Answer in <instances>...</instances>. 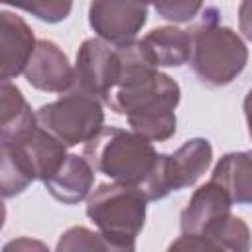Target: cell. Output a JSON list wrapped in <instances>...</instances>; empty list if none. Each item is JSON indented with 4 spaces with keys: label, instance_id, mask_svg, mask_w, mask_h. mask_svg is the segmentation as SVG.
Returning <instances> with one entry per match:
<instances>
[{
    "label": "cell",
    "instance_id": "cell-1",
    "mask_svg": "<svg viewBox=\"0 0 252 252\" xmlns=\"http://www.w3.org/2000/svg\"><path fill=\"white\" fill-rule=\"evenodd\" d=\"M120 71L104 102L116 114H124L132 132L150 142H165L175 134L179 85L159 73L142 49L140 39L118 47Z\"/></svg>",
    "mask_w": 252,
    "mask_h": 252
},
{
    "label": "cell",
    "instance_id": "cell-2",
    "mask_svg": "<svg viewBox=\"0 0 252 252\" xmlns=\"http://www.w3.org/2000/svg\"><path fill=\"white\" fill-rule=\"evenodd\" d=\"M148 197L138 185L102 183L87 199V217L96 224L108 250L130 252L144 228Z\"/></svg>",
    "mask_w": 252,
    "mask_h": 252
},
{
    "label": "cell",
    "instance_id": "cell-3",
    "mask_svg": "<svg viewBox=\"0 0 252 252\" xmlns=\"http://www.w3.org/2000/svg\"><path fill=\"white\" fill-rule=\"evenodd\" d=\"M0 146L2 195L6 199L22 193L35 179L45 181L51 177L67 158V146L39 124L10 140H2Z\"/></svg>",
    "mask_w": 252,
    "mask_h": 252
},
{
    "label": "cell",
    "instance_id": "cell-4",
    "mask_svg": "<svg viewBox=\"0 0 252 252\" xmlns=\"http://www.w3.org/2000/svg\"><path fill=\"white\" fill-rule=\"evenodd\" d=\"M209 14L207 20L189 32V63L201 83L209 87H224L246 67L248 49L236 32L217 22V10H209Z\"/></svg>",
    "mask_w": 252,
    "mask_h": 252
},
{
    "label": "cell",
    "instance_id": "cell-5",
    "mask_svg": "<svg viewBox=\"0 0 252 252\" xmlns=\"http://www.w3.org/2000/svg\"><path fill=\"white\" fill-rule=\"evenodd\" d=\"M83 156L94 171L128 185H140L156 163V150L150 140L122 128H100L85 144Z\"/></svg>",
    "mask_w": 252,
    "mask_h": 252
},
{
    "label": "cell",
    "instance_id": "cell-6",
    "mask_svg": "<svg viewBox=\"0 0 252 252\" xmlns=\"http://www.w3.org/2000/svg\"><path fill=\"white\" fill-rule=\"evenodd\" d=\"M102 98L71 87L53 102L43 104L35 116L37 124L65 146L87 144L98 134L104 122Z\"/></svg>",
    "mask_w": 252,
    "mask_h": 252
},
{
    "label": "cell",
    "instance_id": "cell-7",
    "mask_svg": "<svg viewBox=\"0 0 252 252\" xmlns=\"http://www.w3.org/2000/svg\"><path fill=\"white\" fill-rule=\"evenodd\" d=\"M213 146L205 138H193L177 148L171 156L158 154L150 175L138 185L148 201L167 197L171 191L191 187L211 165Z\"/></svg>",
    "mask_w": 252,
    "mask_h": 252
},
{
    "label": "cell",
    "instance_id": "cell-8",
    "mask_svg": "<svg viewBox=\"0 0 252 252\" xmlns=\"http://www.w3.org/2000/svg\"><path fill=\"white\" fill-rule=\"evenodd\" d=\"M148 20V8L140 0H93L89 24L94 33L120 47L136 41L138 32Z\"/></svg>",
    "mask_w": 252,
    "mask_h": 252
},
{
    "label": "cell",
    "instance_id": "cell-9",
    "mask_svg": "<svg viewBox=\"0 0 252 252\" xmlns=\"http://www.w3.org/2000/svg\"><path fill=\"white\" fill-rule=\"evenodd\" d=\"M118 71H120V55L116 45L100 37L85 39L77 51L73 87L87 91L98 98H104V94L116 83Z\"/></svg>",
    "mask_w": 252,
    "mask_h": 252
},
{
    "label": "cell",
    "instance_id": "cell-10",
    "mask_svg": "<svg viewBox=\"0 0 252 252\" xmlns=\"http://www.w3.org/2000/svg\"><path fill=\"white\" fill-rule=\"evenodd\" d=\"M24 75L32 87L43 93H65L75 83V67L69 65L67 55L57 43L39 39L32 59L28 61Z\"/></svg>",
    "mask_w": 252,
    "mask_h": 252
},
{
    "label": "cell",
    "instance_id": "cell-11",
    "mask_svg": "<svg viewBox=\"0 0 252 252\" xmlns=\"http://www.w3.org/2000/svg\"><path fill=\"white\" fill-rule=\"evenodd\" d=\"M35 37L30 26L12 12L0 14V77L10 81L24 73L35 51Z\"/></svg>",
    "mask_w": 252,
    "mask_h": 252
},
{
    "label": "cell",
    "instance_id": "cell-12",
    "mask_svg": "<svg viewBox=\"0 0 252 252\" xmlns=\"http://www.w3.org/2000/svg\"><path fill=\"white\" fill-rule=\"evenodd\" d=\"M230 205L232 199L228 197V193L219 183L209 179L205 185L195 189L187 207L181 211V234H203L213 222L230 215Z\"/></svg>",
    "mask_w": 252,
    "mask_h": 252
},
{
    "label": "cell",
    "instance_id": "cell-13",
    "mask_svg": "<svg viewBox=\"0 0 252 252\" xmlns=\"http://www.w3.org/2000/svg\"><path fill=\"white\" fill-rule=\"evenodd\" d=\"M43 183L45 189L63 205H77L91 195L94 183V167L85 156L69 154L59 169Z\"/></svg>",
    "mask_w": 252,
    "mask_h": 252
},
{
    "label": "cell",
    "instance_id": "cell-14",
    "mask_svg": "<svg viewBox=\"0 0 252 252\" xmlns=\"http://www.w3.org/2000/svg\"><path fill=\"white\" fill-rule=\"evenodd\" d=\"M140 43L156 67H179L191 57V33L173 26L152 30L140 39Z\"/></svg>",
    "mask_w": 252,
    "mask_h": 252
},
{
    "label": "cell",
    "instance_id": "cell-15",
    "mask_svg": "<svg viewBox=\"0 0 252 252\" xmlns=\"http://www.w3.org/2000/svg\"><path fill=\"white\" fill-rule=\"evenodd\" d=\"M211 179L228 193L232 203L252 205V150L222 156Z\"/></svg>",
    "mask_w": 252,
    "mask_h": 252
},
{
    "label": "cell",
    "instance_id": "cell-16",
    "mask_svg": "<svg viewBox=\"0 0 252 252\" xmlns=\"http://www.w3.org/2000/svg\"><path fill=\"white\" fill-rule=\"evenodd\" d=\"M37 124V116L22 96V91L10 81L0 87V142L10 140Z\"/></svg>",
    "mask_w": 252,
    "mask_h": 252
},
{
    "label": "cell",
    "instance_id": "cell-17",
    "mask_svg": "<svg viewBox=\"0 0 252 252\" xmlns=\"http://www.w3.org/2000/svg\"><path fill=\"white\" fill-rule=\"evenodd\" d=\"M213 250H236L244 252L250 248V230L246 222L240 217H234L232 213L222 217L220 220L213 222L203 234Z\"/></svg>",
    "mask_w": 252,
    "mask_h": 252
},
{
    "label": "cell",
    "instance_id": "cell-18",
    "mask_svg": "<svg viewBox=\"0 0 252 252\" xmlns=\"http://www.w3.org/2000/svg\"><path fill=\"white\" fill-rule=\"evenodd\" d=\"M2 2L16 6L47 24H57L65 20L73 8V0H2Z\"/></svg>",
    "mask_w": 252,
    "mask_h": 252
},
{
    "label": "cell",
    "instance_id": "cell-19",
    "mask_svg": "<svg viewBox=\"0 0 252 252\" xmlns=\"http://www.w3.org/2000/svg\"><path fill=\"white\" fill-rule=\"evenodd\" d=\"M140 2H144L146 6L152 4L161 18L175 24H183L193 20L201 12L205 0H140Z\"/></svg>",
    "mask_w": 252,
    "mask_h": 252
},
{
    "label": "cell",
    "instance_id": "cell-20",
    "mask_svg": "<svg viewBox=\"0 0 252 252\" xmlns=\"http://www.w3.org/2000/svg\"><path fill=\"white\" fill-rule=\"evenodd\" d=\"M57 250H108V244L100 232H93L85 226H73L61 234Z\"/></svg>",
    "mask_w": 252,
    "mask_h": 252
},
{
    "label": "cell",
    "instance_id": "cell-21",
    "mask_svg": "<svg viewBox=\"0 0 252 252\" xmlns=\"http://www.w3.org/2000/svg\"><path fill=\"white\" fill-rule=\"evenodd\" d=\"M238 28L246 39L252 41V0H242L238 8Z\"/></svg>",
    "mask_w": 252,
    "mask_h": 252
},
{
    "label": "cell",
    "instance_id": "cell-22",
    "mask_svg": "<svg viewBox=\"0 0 252 252\" xmlns=\"http://www.w3.org/2000/svg\"><path fill=\"white\" fill-rule=\"evenodd\" d=\"M244 116H246V124H248V134L252 138V89L248 91V94L244 98Z\"/></svg>",
    "mask_w": 252,
    "mask_h": 252
},
{
    "label": "cell",
    "instance_id": "cell-23",
    "mask_svg": "<svg viewBox=\"0 0 252 252\" xmlns=\"http://www.w3.org/2000/svg\"><path fill=\"white\" fill-rule=\"evenodd\" d=\"M20 246H26V248H43V244H39V242L18 240V242H10V244H6V250H12V248H20Z\"/></svg>",
    "mask_w": 252,
    "mask_h": 252
}]
</instances>
